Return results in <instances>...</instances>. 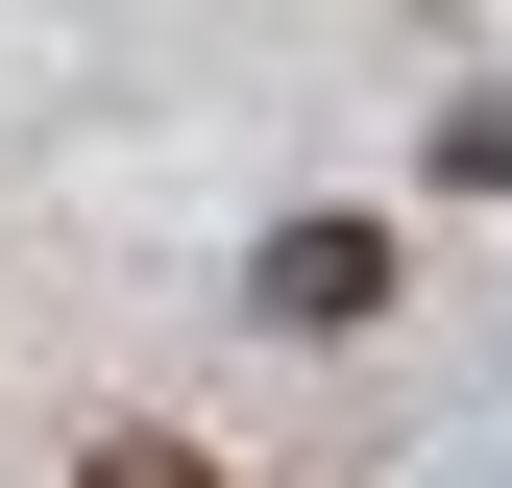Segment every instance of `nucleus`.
<instances>
[{"instance_id": "f03ea898", "label": "nucleus", "mask_w": 512, "mask_h": 488, "mask_svg": "<svg viewBox=\"0 0 512 488\" xmlns=\"http://www.w3.org/2000/svg\"><path fill=\"white\" fill-rule=\"evenodd\" d=\"M74 488H220L196 440H147V415H122V440H74Z\"/></svg>"}, {"instance_id": "f257e3e1", "label": "nucleus", "mask_w": 512, "mask_h": 488, "mask_svg": "<svg viewBox=\"0 0 512 488\" xmlns=\"http://www.w3.org/2000/svg\"><path fill=\"white\" fill-rule=\"evenodd\" d=\"M244 318H269V342H366V318H391V220H269V244H244Z\"/></svg>"}, {"instance_id": "7ed1b4c3", "label": "nucleus", "mask_w": 512, "mask_h": 488, "mask_svg": "<svg viewBox=\"0 0 512 488\" xmlns=\"http://www.w3.org/2000/svg\"><path fill=\"white\" fill-rule=\"evenodd\" d=\"M439 171H464V196H512V98H464V122H439Z\"/></svg>"}]
</instances>
